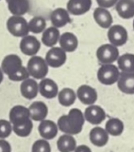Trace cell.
<instances>
[{"label": "cell", "mask_w": 134, "mask_h": 152, "mask_svg": "<svg viewBox=\"0 0 134 152\" xmlns=\"http://www.w3.org/2000/svg\"><path fill=\"white\" fill-rule=\"evenodd\" d=\"M50 20L53 27L57 28L65 27L71 21L69 12H68V10L62 7H59L53 10L50 14Z\"/></svg>", "instance_id": "obj_15"}, {"label": "cell", "mask_w": 134, "mask_h": 152, "mask_svg": "<svg viewBox=\"0 0 134 152\" xmlns=\"http://www.w3.org/2000/svg\"><path fill=\"white\" fill-rule=\"evenodd\" d=\"M84 117L83 112L78 109H72L68 115L61 116L57 123L58 128L64 134L75 135L82 132Z\"/></svg>", "instance_id": "obj_1"}, {"label": "cell", "mask_w": 134, "mask_h": 152, "mask_svg": "<svg viewBox=\"0 0 134 152\" xmlns=\"http://www.w3.org/2000/svg\"><path fill=\"white\" fill-rule=\"evenodd\" d=\"M90 141L97 147H103L109 142V134L101 127L96 126L90 132Z\"/></svg>", "instance_id": "obj_24"}, {"label": "cell", "mask_w": 134, "mask_h": 152, "mask_svg": "<svg viewBox=\"0 0 134 152\" xmlns=\"http://www.w3.org/2000/svg\"><path fill=\"white\" fill-rule=\"evenodd\" d=\"M33 129V123L32 121L20 126H12V131L14 132V134L20 137H27L28 136Z\"/></svg>", "instance_id": "obj_31"}, {"label": "cell", "mask_w": 134, "mask_h": 152, "mask_svg": "<svg viewBox=\"0 0 134 152\" xmlns=\"http://www.w3.org/2000/svg\"><path fill=\"white\" fill-rule=\"evenodd\" d=\"M7 30L16 37H23L28 35V22L23 16L12 15L6 21Z\"/></svg>", "instance_id": "obj_3"}, {"label": "cell", "mask_w": 134, "mask_h": 152, "mask_svg": "<svg viewBox=\"0 0 134 152\" xmlns=\"http://www.w3.org/2000/svg\"><path fill=\"white\" fill-rule=\"evenodd\" d=\"M108 38L111 45L117 47L123 46L128 41V32L124 26L117 24L109 28Z\"/></svg>", "instance_id": "obj_8"}, {"label": "cell", "mask_w": 134, "mask_h": 152, "mask_svg": "<svg viewBox=\"0 0 134 152\" xmlns=\"http://www.w3.org/2000/svg\"><path fill=\"white\" fill-rule=\"evenodd\" d=\"M20 90L21 95L25 99L33 100L37 96V94L39 92L38 84L34 78H28L22 81Z\"/></svg>", "instance_id": "obj_19"}, {"label": "cell", "mask_w": 134, "mask_h": 152, "mask_svg": "<svg viewBox=\"0 0 134 152\" xmlns=\"http://www.w3.org/2000/svg\"><path fill=\"white\" fill-rule=\"evenodd\" d=\"M92 4V0H68L67 10L69 14L78 16L88 12Z\"/></svg>", "instance_id": "obj_12"}, {"label": "cell", "mask_w": 134, "mask_h": 152, "mask_svg": "<svg viewBox=\"0 0 134 152\" xmlns=\"http://www.w3.org/2000/svg\"><path fill=\"white\" fill-rule=\"evenodd\" d=\"M118 89L126 94H134V72H120L117 81Z\"/></svg>", "instance_id": "obj_18"}, {"label": "cell", "mask_w": 134, "mask_h": 152, "mask_svg": "<svg viewBox=\"0 0 134 152\" xmlns=\"http://www.w3.org/2000/svg\"><path fill=\"white\" fill-rule=\"evenodd\" d=\"M45 61L51 68H60L67 61V53L60 47H52L45 55Z\"/></svg>", "instance_id": "obj_9"}, {"label": "cell", "mask_w": 134, "mask_h": 152, "mask_svg": "<svg viewBox=\"0 0 134 152\" xmlns=\"http://www.w3.org/2000/svg\"><path fill=\"white\" fill-rule=\"evenodd\" d=\"M40 94L46 99H53L59 94L58 85L51 78H43L38 84Z\"/></svg>", "instance_id": "obj_14"}, {"label": "cell", "mask_w": 134, "mask_h": 152, "mask_svg": "<svg viewBox=\"0 0 134 152\" xmlns=\"http://www.w3.org/2000/svg\"><path fill=\"white\" fill-rule=\"evenodd\" d=\"M119 76L120 70L114 64H103L97 72L98 80L105 86H111L117 83Z\"/></svg>", "instance_id": "obj_4"}, {"label": "cell", "mask_w": 134, "mask_h": 152, "mask_svg": "<svg viewBox=\"0 0 134 152\" xmlns=\"http://www.w3.org/2000/svg\"><path fill=\"white\" fill-rule=\"evenodd\" d=\"M9 118L12 126H20L32 121L30 118L29 110L21 105L12 107L10 110Z\"/></svg>", "instance_id": "obj_6"}, {"label": "cell", "mask_w": 134, "mask_h": 152, "mask_svg": "<svg viewBox=\"0 0 134 152\" xmlns=\"http://www.w3.org/2000/svg\"><path fill=\"white\" fill-rule=\"evenodd\" d=\"M75 152H92V151H91V149L88 146L80 145V146H78V147L76 148Z\"/></svg>", "instance_id": "obj_36"}, {"label": "cell", "mask_w": 134, "mask_h": 152, "mask_svg": "<svg viewBox=\"0 0 134 152\" xmlns=\"http://www.w3.org/2000/svg\"><path fill=\"white\" fill-rule=\"evenodd\" d=\"M117 67L122 72L132 73L134 72V54L125 53L118 57Z\"/></svg>", "instance_id": "obj_27"}, {"label": "cell", "mask_w": 134, "mask_h": 152, "mask_svg": "<svg viewBox=\"0 0 134 152\" xmlns=\"http://www.w3.org/2000/svg\"><path fill=\"white\" fill-rule=\"evenodd\" d=\"M93 19L102 28H109L113 23V17L110 12L102 7H97L93 12Z\"/></svg>", "instance_id": "obj_17"}, {"label": "cell", "mask_w": 134, "mask_h": 152, "mask_svg": "<svg viewBox=\"0 0 134 152\" xmlns=\"http://www.w3.org/2000/svg\"><path fill=\"white\" fill-rule=\"evenodd\" d=\"M3 79H4V72L2 71V69L0 68V84L3 82Z\"/></svg>", "instance_id": "obj_37"}, {"label": "cell", "mask_w": 134, "mask_h": 152, "mask_svg": "<svg viewBox=\"0 0 134 152\" xmlns=\"http://www.w3.org/2000/svg\"><path fill=\"white\" fill-rule=\"evenodd\" d=\"M51 146L46 140H37L32 146V152H51Z\"/></svg>", "instance_id": "obj_33"}, {"label": "cell", "mask_w": 134, "mask_h": 152, "mask_svg": "<svg viewBox=\"0 0 134 152\" xmlns=\"http://www.w3.org/2000/svg\"><path fill=\"white\" fill-rule=\"evenodd\" d=\"M84 119L92 125H100L106 118L105 110L98 105H90L84 113Z\"/></svg>", "instance_id": "obj_11"}, {"label": "cell", "mask_w": 134, "mask_h": 152, "mask_svg": "<svg viewBox=\"0 0 134 152\" xmlns=\"http://www.w3.org/2000/svg\"><path fill=\"white\" fill-rule=\"evenodd\" d=\"M60 47L66 53H72L78 47V39L76 36L71 32H65L60 37Z\"/></svg>", "instance_id": "obj_20"}, {"label": "cell", "mask_w": 134, "mask_h": 152, "mask_svg": "<svg viewBox=\"0 0 134 152\" xmlns=\"http://www.w3.org/2000/svg\"><path fill=\"white\" fill-rule=\"evenodd\" d=\"M118 15L125 20L134 18V0H118L116 4Z\"/></svg>", "instance_id": "obj_22"}, {"label": "cell", "mask_w": 134, "mask_h": 152, "mask_svg": "<svg viewBox=\"0 0 134 152\" xmlns=\"http://www.w3.org/2000/svg\"><path fill=\"white\" fill-rule=\"evenodd\" d=\"M12 151V148H11V145L10 143L4 140V139H1L0 140V152H11Z\"/></svg>", "instance_id": "obj_35"}, {"label": "cell", "mask_w": 134, "mask_h": 152, "mask_svg": "<svg viewBox=\"0 0 134 152\" xmlns=\"http://www.w3.org/2000/svg\"><path fill=\"white\" fill-rule=\"evenodd\" d=\"M76 97H78V100L85 105H92L96 102L98 99V94L97 91L87 85H83L78 87L76 92Z\"/></svg>", "instance_id": "obj_13"}, {"label": "cell", "mask_w": 134, "mask_h": 152, "mask_svg": "<svg viewBox=\"0 0 134 152\" xmlns=\"http://www.w3.org/2000/svg\"><path fill=\"white\" fill-rule=\"evenodd\" d=\"M26 68L29 76L35 79L44 78L49 71V66L47 65L45 60L37 55L30 57Z\"/></svg>", "instance_id": "obj_2"}, {"label": "cell", "mask_w": 134, "mask_h": 152, "mask_svg": "<svg viewBox=\"0 0 134 152\" xmlns=\"http://www.w3.org/2000/svg\"><path fill=\"white\" fill-rule=\"evenodd\" d=\"M30 118L34 121H42L45 119L48 115V108L46 104L43 102H33L29 108Z\"/></svg>", "instance_id": "obj_21"}, {"label": "cell", "mask_w": 134, "mask_h": 152, "mask_svg": "<svg viewBox=\"0 0 134 152\" xmlns=\"http://www.w3.org/2000/svg\"><path fill=\"white\" fill-rule=\"evenodd\" d=\"M58 126L52 120L44 119L40 122L38 126V132L40 136L44 140H52L57 136Z\"/></svg>", "instance_id": "obj_16"}, {"label": "cell", "mask_w": 134, "mask_h": 152, "mask_svg": "<svg viewBox=\"0 0 134 152\" xmlns=\"http://www.w3.org/2000/svg\"><path fill=\"white\" fill-rule=\"evenodd\" d=\"M23 67L24 66L22 65V61L17 54L6 55L1 63L2 71L8 76V78L20 71Z\"/></svg>", "instance_id": "obj_7"}, {"label": "cell", "mask_w": 134, "mask_h": 152, "mask_svg": "<svg viewBox=\"0 0 134 152\" xmlns=\"http://www.w3.org/2000/svg\"><path fill=\"white\" fill-rule=\"evenodd\" d=\"M96 1H97L99 7H102L106 9L113 7L118 2V0H96Z\"/></svg>", "instance_id": "obj_34"}, {"label": "cell", "mask_w": 134, "mask_h": 152, "mask_svg": "<svg viewBox=\"0 0 134 152\" xmlns=\"http://www.w3.org/2000/svg\"><path fill=\"white\" fill-rule=\"evenodd\" d=\"M41 43L35 36H25L20 42V49L21 53L27 56H34L39 52Z\"/></svg>", "instance_id": "obj_10"}, {"label": "cell", "mask_w": 134, "mask_h": 152, "mask_svg": "<svg viewBox=\"0 0 134 152\" xmlns=\"http://www.w3.org/2000/svg\"><path fill=\"white\" fill-rule=\"evenodd\" d=\"M124 123L119 118H110L105 126V130L112 136L121 135L124 132Z\"/></svg>", "instance_id": "obj_29"}, {"label": "cell", "mask_w": 134, "mask_h": 152, "mask_svg": "<svg viewBox=\"0 0 134 152\" xmlns=\"http://www.w3.org/2000/svg\"><path fill=\"white\" fill-rule=\"evenodd\" d=\"M5 1H6V2H8V1H9V0H5Z\"/></svg>", "instance_id": "obj_39"}, {"label": "cell", "mask_w": 134, "mask_h": 152, "mask_svg": "<svg viewBox=\"0 0 134 152\" xmlns=\"http://www.w3.org/2000/svg\"><path fill=\"white\" fill-rule=\"evenodd\" d=\"M12 132V126L10 121L0 119V139H5L11 135Z\"/></svg>", "instance_id": "obj_32"}, {"label": "cell", "mask_w": 134, "mask_h": 152, "mask_svg": "<svg viewBox=\"0 0 134 152\" xmlns=\"http://www.w3.org/2000/svg\"><path fill=\"white\" fill-rule=\"evenodd\" d=\"M58 100L60 105L64 107H69L75 103L76 100V94L71 88H64L58 94Z\"/></svg>", "instance_id": "obj_28"}, {"label": "cell", "mask_w": 134, "mask_h": 152, "mask_svg": "<svg viewBox=\"0 0 134 152\" xmlns=\"http://www.w3.org/2000/svg\"><path fill=\"white\" fill-rule=\"evenodd\" d=\"M60 33L59 28L55 27H50L45 28L42 35V43L47 47H53L60 40Z\"/></svg>", "instance_id": "obj_25"}, {"label": "cell", "mask_w": 134, "mask_h": 152, "mask_svg": "<svg viewBox=\"0 0 134 152\" xmlns=\"http://www.w3.org/2000/svg\"><path fill=\"white\" fill-rule=\"evenodd\" d=\"M133 30H134V20H133Z\"/></svg>", "instance_id": "obj_38"}, {"label": "cell", "mask_w": 134, "mask_h": 152, "mask_svg": "<svg viewBox=\"0 0 134 152\" xmlns=\"http://www.w3.org/2000/svg\"><path fill=\"white\" fill-rule=\"evenodd\" d=\"M45 28H46L45 19L41 16H36L28 21L29 32H32L34 34H40L44 32Z\"/></svg>", "instance_id": "obj_30"}, {"label": "cell", "mask_w": 134, "mask_h": 152, "mask_svg": "<svg viewBox=\"0 0 134 152\" xmlns=\"http://www.w3.org/2000/svg\"><path fill=\"white\" fill-rule=\"evenodd\" d=\"M98 61L103 64H113L117 61L119 55V50L117 46L111 44H104L100 45L96 52Z\"/></svg>", "instance_id": "obj_5"}, {"label": "cell", "mask_w": 134, "mask_h": 152, "mask_svg": "<svg viewBox=\"0 0 134 152\" xmlns=\"http://www.w3.org/2000/svg\"><path fill=\"white\" fill-rule=\"evenodd\" d=\"M57 147L60 152L75 151L76 148V142L70 134H63L57 141Z\"/></svg>", "instance_id": "obj_26"}, {"label": "cell", "mask_w": 134, "mask_h": 152, "mask_svg": "<svg viewBox=\"0 0 134 152\" xmlns=\"http://www.w3.org/2000/svg\"><path fill=\"white\" fill-rule=\"evenodd\" d=\"M8 10L12 15L22 16L26 14L30 9L28 0H9L7 2Z\"/></svg>", "instance_id": "obj_23"}]
</instances>
